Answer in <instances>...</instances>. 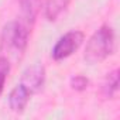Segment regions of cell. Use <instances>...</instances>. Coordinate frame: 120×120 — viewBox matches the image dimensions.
<instances>
[{"label": "cell", "mask_w": 120, "mask_h": 120, "mask_svg": "<svg viewBox=\"0 0 120 120\" xmlns=\"http://www.w3.org/2000/svg\"><path fill=\"white\" fill-rule=\"evenodd\" d=\"M114 51V31L110 26L103 24L96 30L86 42L83 59L89 65L103 62Z\"/></svg>", "instance_id": "cell-1"}, {"label": "cell", "mask_w": 120, "mask_h": 120, "mask_svg": "<svg viewBox=\"0 0 120 120\" xmlns=\"http://www.w3.org/2000/svg\"><path fill=\"white\" fill-rule=\"evenodd\" d=\"M30 28L24 21H9L0 35V51L9 55H21L28 44Z\"/></svg>", "instance_id": "cell-2"}, {"label": "cell", "mask_w": 120, "mask_h": 120, "mask_svg": "<svg viewBox=\"0 0 120 120\" xmlns=\"http://www.w3.org/2000/svg\"><path fill=\"white\" fill-rule=\"evenodd\" d=\"M83 40H85V34L79 30H71V31L65 33L55 42L51 56L55 61H62V59L71 56L82 45Z\"/></svg>", "instance_id": "cell-3"}, {"label": "cell", "mask_w": 120, "mask_h": 120, "mask_svg": "<svg viewBox=\"0 0 120 120\" xmlns=\"http://www.w3.org/2000/svg\"><path fill=\"white\" fill-rule=\"evenodd\" d=\"M45 82V68L41 64H35L28 67L21 76V82L33 95L37 93Z\"/></svg>", "instance_id": "cell-4"}, {"label": "cell", "mask_w": 120, "mask_h": 120, "mask_svg": "<svg viewBox=\"0 0 120 120\" xmlns=\"http://www.w3.org/2000/svg\"><path fill=\"white\" fill-rule=\"evenodd\" d=\"M31 96H33V93L23 83L16 85L11 89L10 95H9V106H10V109L14 113H23L27 103L31 99Z\"/></svg>", "instance_id": "cell-5"}, {"label": "cell", "mask_w": 120, "mask_h": 120, "mask_svg": "<svg viewBox=\"0 0 120 120\" xmlns=\"http://www.w3.org/2000/svg\"><path fill=\"white\" fill-rule=\"evenodd\" d=\"M21 16L24 19V23L28 26H33L40 10H41V0H17Z\"/></svg>", "instance_id": "cell-6"}, {"label": "cell", "mask_w": 120, "mask_h": 120, "mask_svg": "<svg viewBox=\"0 0 120 120\" xmlns=\"http://www.w3.org/2000/svg\"><path fill=\"white\" fill-rule=\"evenodd\" d=\"M117 92H119V69L116 68L105 76L100 86V93L106 99H113L117 95Z\"/></svg>", "instance_id": "cell-7"}, {"label": "cell", "mask_w": 120, "mask_h": 120, "mask_svg": "<svg viewBox=\"0 0 120 120\" xmlns=\"http://www.w3.org/2000/svg\"><path fill=\"white\" fill-rule=\"evenodd\" d=\"M69 0H47L44 4V16L48 21H55L67 10Z\"/></svg>", "instance_id": "cell-8"}, {"label": "cell", "mask_w": 120, "mask_h": 120, "mask_svg": "<svg viewBox=\"0 0 120 120\" xmlns=\"http://www.w3.org/2000/svg\"><path fill=\"white\" fill-rule=\"evenodd\" d=\"M9 72H10L9 58L4 55H0V95H2V92L4 89V83H6V79L9 76Z\"/></svg>", "instance_id": "cell-9"}, {"label": "cell", "mask_w": 120, "mask_h": 120, "mask_svg": "<svg viewBox=\"0 0 120 120\" xmlns=\"http://www.w3.org/2000/svg\"><path fill=\"white\" fill-rule=\"evenodd\" d=\"M69 85H71V88H72L74 90H76V92H83V90H86V88L89 86V79H88L86 76H83V75H75V76L71 78Z\"/></svg>", "instance_id": "cell-10"}]
</instances>
